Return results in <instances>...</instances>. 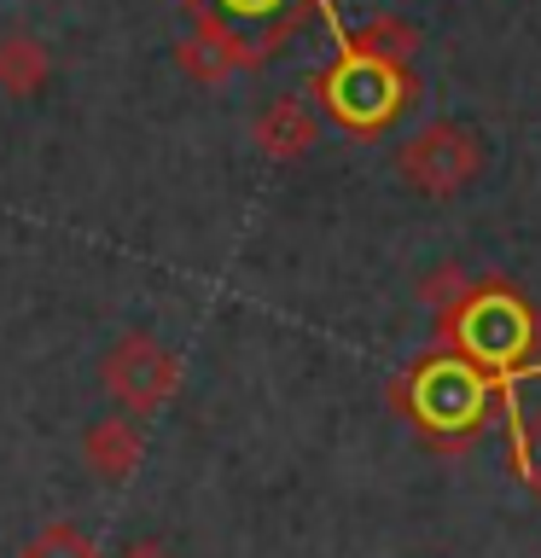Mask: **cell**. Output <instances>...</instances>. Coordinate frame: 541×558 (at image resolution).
Here are the masks:
<instances>
[{"label":"cell","instance_id":"1","mask_svg":"<svg viewBox=\"0 0 541 558\" xmlns=\"http://www.w3.org/2000/svg\"><path fill=\"white\" fill-rule=\"evenodd\" d=\"M483 163H489L483 140L460 129V122H425L419 134H408L396 146L401 186L425 192V198H460L466 186H478Z\"/></svg>","mask_w":541,"mask_h":558},{"label":"cell","instance_id":"2","mask_svg":"<svg viewBox=\"0 0 541 558\" xmlns=\"http://www.w3.org/2000/svg\"><path fill=\"white\" fill-rule=\"evenodd\" d=\"M99 384L117 401V413L152 418L157 408H169L175 384H181V361L164 338L152 331H122V338L99 355Z\"/></svg>","mask_w":541,"mask_h":558},{"label":"cell","instance_id":"3","mask_svg":"<svg viewBox=\"0 0 541 558\" xmlns=\"http://www.w3.org/2000/svg\"><path fill=\"white\" fill-rule=\"evenodd\" d=\"M401 94H408V70H401V59L396 52L366 47V41H349L344 64L332 70V82H326V105L344 122H356V129L384 122L401 105Z\"/></svg>","mask_w":541,"mask_h":558},{"label":"cell","instance_id":"4","mask_svg":"<svg viewBox=\"0 0 541 558\" xmlns=\"http://www.w3.org/2000/svg\"><path fill=\"white\" fill-rule=\"evenodd\" d=\"M256 151L274 157V163H297L314 140H321V117H314V105H303L297 94H279L256 111Z\"/></svg>","mask_w":541,"mask_h":558},{"label":"cell","instance_id":"5","mask_svg":"<svg viewBox=\"0 0 541 558\" xmlns=\"http://www.w3.org/2000/svg\"><path fill=\"white\" fill-rule=\"evenodd\" d=\"M82 460L99 471L105 483H122L129 471H140L146 460V430H140L134 413H105L82 430Z\"/></svg>","mask_w":541,"mask_h":558},{"label":"cell","instance_id":"6","mask_svg":"<svg viewBox=\"0 0 541 558\" xmlns=\"http://www.w3.org/2000/svg\"><path fill=\"white\" fill-rule=\"evenodd\" d=\"M52 82V47L29 29L0 35V94L7 99H35Z\"/></svg>","mask_w":541,"mask_h":558},{"label":"cell","instance_id":"7","mask_svg":"<svg viewBox=\"0 0 541 558\" xmlns=\"http://www.w3.org/2000/svg\"><path fill=\"white\" fill-rule=\"evenodd\" d=\"M175 64H181L192 82H221V76H233V70L256 64V52L244 47L233 29L204 24L199 35H187V41H181V52H175Z\"/></svg>","mask_w":541,"mask_h":558},{"label":"cell","instance_id":"8","mask_svg":"<svg viewBox=\"0 0 541 558\" xmlns=\"http://www.w3.org/2000/svg\"><path fill=\"white\" fill-rule=\"evenodd\" d=\"M17 558H99V541L82 535L76 523H47V530H35L24 541Z\"/></svg>","mask_w":541,"mask_h":558},{"label":"cell","instance_id":"9","mask_svg":"<svg viewBox=\"0 0 541 558\" xmlns=\"http://www.w3.org/2000/svg\"><path fill=\"white\" fill-rule=\"evenodd\" d=\"M513 453H518V477H524V488H530V495L541 500V408L518 425V448H513Z\"/></svg>","mask_w":541,"mask_h":558},{"label":"cell","instance_id":"10","mask_svg":"<svg viewBox=\"0 0 541 558\" xmlns=\"http://www.w3.org/2000/svg\"><path fill=\"white\" fill-rule=\"evenodd\" d=\"M279 7H286V0H216L204 24H221V29H233V24H251V17H274Z\"/></svg>","mask_w":541,"mask_h":558},{"label":"cell","instance_id":"11","mask_svg":"<svg viewBox=\"0 0 541 558\" xmlns=\"http://www.w3.org/2000/svg\"><path fill=\"white\" fill-rule=\"evenodd\" d=\"M117 558H175V553L164 547V541H129V547H122Z\"/></svg>","mask_w":541,"mask_h":558}]
</instances>
